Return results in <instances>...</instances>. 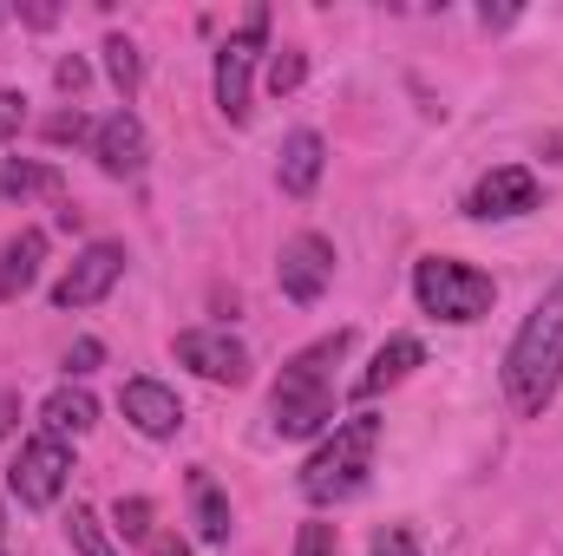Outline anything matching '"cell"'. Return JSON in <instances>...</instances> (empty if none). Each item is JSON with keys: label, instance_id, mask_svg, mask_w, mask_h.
Returning <instances> with one entry per match:
<instances>
[{"label": "cell", "instance_id": "cell-19", "mask_svg": "<svg viewBox=\"0 0 563 556\" xmlns=\"http://www.w3.org/2000/svg\"><path fill=\"white\" fill-rule=\"evenodd\" d=\"M99 53H106V79H112V86H119V99L132 105V99H139V86H144V53L125 40V33H112Z\"/></svg>", "mask_w": 563, "mask_h": 556}, {"label": "cell", "instance_id": "cell-34", "mask_svg": "<svg viewBox=\"0 0 563 556\" xmlns=\"http://www.w3.org/2000/svg\"><path fill=\"white\" fill-rule=\"evenodd\" d=\"M0 20H7V13H0Z\"/></svg>", "mask_w": 563, "mask_h": 556}, {"label": "cell", "instance_id": "cell-18", "mask_svg": "<svg viewBox=\"0 0 563 556\" xmlns=\"http://www.w3.org/2000/svg\"><path fill=\"white\" fill-rule=\"evenodd\" d=\"M40 419H46V432H59V438L73 432V438H79V432H92V425H99V400H92L86 387H59V393H46Z\"/></svg>", "mask_w": 563, "mask_h": 556}, {"label": "cell", "instance_id": "cell-28", "mask_svg": "<svg viewBox=\"0 0 563 556\" xmlns=\"http://www.w3.org/2000/svg\"><path fill=\"white\" fill-rule=\"evenodd\" d=\"M99 360H106V347H99V341H73V347H66V374H92Z\"/></svg>", "mask_w": 563, "mask_h": 556}, {"label": "cell", "instance_id": "cell-23", "mask_svg": "<svg viewBox=\"0 0 563 556\" xmlns=\"http://www.w3.org/2000/svg\"><path fill=\"white\" fill-rule=\"evenodd\" d=\"M46 138L53 144H92V119H86V112H79V105H73V112H59V119H46Z\"/></svg>", "mask_w": 563, "mask_h": 556}, {"label": "cell", "instance_id": "cell-12", "mask_svg": "<svg viewBox=\"0 0 563 556\" xmlns=\"http://www.w3.org/2000/svg\"><path fill=\"white\" fill-rule=\"evenodd\" d=\"M119 407H125V419L139 425L144 438H177V432H184V400H177L164 380H125Z\"/></svg>", "mask_w": 563, "mask_h": 556}, {"label": "cell", "instance_id": "cell-14", "mask_svg": "<svg viewBox=\"0 0 563 556\" xmlns=\"http://www.w3.org/2000/svg\"><path fill=\"white\" fill-rule=\"evenodd\" d=\"M40 263H46V230H20L0 243V301H20L33 281H40Z\"/></svg>", "mask_w": 563, "mask_h": 556}, {"label": "cell", "instance_id": "cell-20", "mask_svg": "<svg viewBox=\"0 0 563 556\" xmlns=\"http://www.w3.org/2000/svg\"><path fill=\"white\" fill-rule=\"evenodd\" d=\"M66 537H73V551H79V556H112V537H106L99 511H86V504H73V511H66Z\"/></svg>", "mask_w": 563, "mask_h": 556}, {"label": "cell", "instance_id": "cell-33", "mask_svg": "<svg viewBox=\"0 0 563 556\" xmlns=\"http://www.w3.org/2000/svg\"><path fill=\"white\" fill-rule=\"evenodd\" d=\"M0 556H7V524H0Z\"/></svg>", "mask_w": 563, "mask_h": 556}, {"label": "cell", "instance_id": "cell-10", "mask_svg": "<svg viewBox=\"0 0 563 556\" xmlns=\"http://www.w3.org/2000/svg\"><path fill=\"white\" fill-rule=\"evenodd\" d=\"M119 276H125V243H86L73 269L53 281V308H92L119 288Z\"/></svg>", "mask_w": 563, "mask_h": 556}, {"label": "cell", "instance_id": "cell-17", "mask_svg": "<svg viewBox=\"0 0 563 556\" xmlns=\"http://www.w3.org/2000/svg\"><path fill=\"white\" fill-rule=\"evenodd\" d=\"M190 518H197L203 544H230V498L210 471H190Z\"/></svg>", "mask_w": 563, "mask_h": 556}, {"label": "cell", "instance_id": "cell-13", "mask_svg": "<svg viewBox=\"0 0 563 556\" xmlns=\"http://www.w3.org/2000/svg\"><path fill=\"white\" fill-rule=\"evenodd\" d=\"M321 170H328V138L321 132H288L282 138V157H276V184H282V197H314V184H321Z\"/></svg>", "mask_w": 563, "mask_h": 556}, {"label": "cell", "instance_id": "cell-1", "mask_svg": "<svg viewBox=\"0 0 563 556\" xmlns=\"http://www.w3.org/2000/svg\"><path fill=\"white\" fill-rule=\"evenodd\" d=\"M563 393V276L538 294L525 327L505 347V400L518 419H544Z\"/></svg>", "mask_w": 563, "mask_h": 556}, {"label": "cell", "instance_id": "cell-24", "mask_svg": "<svg viewBox=\"0 0 563 556\" xmlns=\"http://www.w3.org/2000/svg\"><path fill=\"white\" fill-rule=\"evenodd\" d=\"M374 556H420V537L407 524H380L374 531Z\"/></svg>", "mask_w": 563, "mask_h": 556}, {"label": "cell", "instance_id": "cell-5", "mask_svg": "<svg viewBox=\"0 0 563 556\" xmlns=\"http://www.w3.org/2000/svg\"><path fill=\"white\" fill-rule=\"evenodd\" d=\"M66 478H73V445L59 432H33L7 465V491L20 498V511H53L66 498Z\"/></svg>", "mask_w": 563, "mask_h": 556}, {"label": "cell", "instance_id": "cell-16", "mask_svg": "<svg viewBox=\"0 0 563 556\" xmlns=\"http://www.w3.org/2000/svg\"><path fill=\"white\" fill-rule=\"evenodd\" d=\"M59 190H66L59 164H40V157H7V164H0V197H7V203H26V197H59Z\"/></svg>", "mask_w": 563, "mask_h": 556}, {"label": "cell", "instance_id": "cell-9", "mask_svg": "<svg viewBox=\"0 0 563 556\" xmlns=\"http://www.w3.org/2000/svg\"><path fill=\"white\" fill-rule=\"evenodd\" d=\"M276 281L295 308H314V301L328 294V281H334V243H328L321 230L288 236V243H282V263H276Z\"/></svg>", "mask_w": 563, "mask_h": 556}, {"label": "cell", "instance_id": "cell-32", "mask_svg": "<svg viewBox=\"0 0 563 556\" xmlns=\"http://www.w3.org/2000/svg\"><path fill=\"white\" fill-rule=\"evenodd\" d=\"M544 151H551V157H563V132H558V138H544Z\"/></svg>", "mask_w": 563, "mask_h": 556}, {"label": "cell", "instance_id": "cell-25", "mask_svg": "<svg viewBox=\"0 0 563 556\" xmlns=\"http://www.w3.org/2000/svg\"><path fill=\"white\" fill-rule=\"evenodd\" d=\"M86 79H92V66H86V59H79V53H66V59H59V66H53V86H59V92H73V99H79V92H86Z\"/></svg>", "mask_w": 563, "mask_h": 556}, {"label": "cell", "instance_id": "cell-29", "mask_svg": "<svg viewBox=\"0 0 563 556\" xmlns=\"http://www.w3.org/2000/svg\"><path fill=\"white\" fill-rule=\"evenodd\" d=\"M518 20V7H478V26L485 33H498V26H511Z\"/></svg>", "mask_w": 563, "mask_h": 556}, {"label": "cell", "instance_id": "cell-26", "mask_svg": "<svg viewBox=\"0 0 563 556\" xmlns=\"http://www.w3.org/2000/svg\"><path fill=\"white\" fill-rule=\"evenodd\" d=\"M334 524H301V537H295V556H334Z\"/></svg>", "mask_w": 563, "mask_h": 556}, {"label": "cell", "instance_id": "cell-22", "mask_svg": "<svg viewBox=\"0 0 563 556\" xmlns=\"http://www.w3.org/2000/svg\"><path fill=\"white\" fill-rule=\"evenodd\" d=\"M112 524L125 544H151V498H119L112 504Z\"/></svg>", "mask_w": 563, "mask_h": 556}, {"label": "cell", "instance_id": "cell-8", "mask_svg": "<svg viewBox=\"0 0 563 556\" xmlns=\"http://www.w3.org/2000/svg\"><path fill=\"white\" fill-rule=\"evenodd\" d=\"M170 347H177V360H184L197 380H210V387H243V380H250V347H243L230 327H184Z\"/></svg>", "mask_w": 563, "mask_h": 556}, {"label": "cell", "instance_id": "cell-6", "mask_svg": "<svg viewBox=\"0 0 563 556\" xmlns=\"http://www.w3.org/2000/svg\"><path fill=\"white\" fill-rule=\"evenodd\" d=\"M263 46H269V7H250L243 26L217 46V112L230 125H250V79H256Z\"/></svg>", "mask_w": 563, "mask_h": 556}, {"label": "cell", "instance_id": "cell-4", "mask_svg": "<svg viewBox=\"0 0 563 556\" xmlns=\"http://www.w3.org/2000/svg\"><path fill=\"white\" fill-rule=\"evenodd\" d=\"M413 301H420L432 321H452V327H472L492 314L498 301V281L459 256H420L413 263Z\"/></svg>", "mask_w": 563, "mask_h": 556}, {"label": "cell", "instance_id": "cell-2", "mask_svg": "<svg viewBox=\"0 0 563 556\" xmlns=\"http://www.w3.org/2000/svg\"><path fill=\"white\" fill-rule=\"evenodd\" d=\"M354 354V327L321 334L314 347H301L269 387V425L282 438H328L334 432V367Z\"/></svg>", "mask_w": 563, "mask_h": 556}, {"label": "cell", "instance_id": "cell-3", "mask_svg": "<svg viewBox=\"0 0 563 556\" xmlns=\"http://www.w3.org/2000/svg\"><path fill=\"white\" fill-rule=\"evenodd\" d=\"M374 452H380V419L374 413H354L341 419L301 465V498L308 504H347L361 498L367 471H374Z\"/></svg>", "mask_w": 563, "mask_h": 556}, {"label": "cell", "instance_id": "cell-30", "mask_svg": "<svg viewBox=\"0 0 563 556\" xmlns=\"http://www.w3.org/2000/svg\"><path fill=\"white\" fill-rule=\"evenodd\" d=\"M151 556H190V551H184V537H151Z\"/></svg>", "mask_w": 563, "mask_h": 556}, {"label": "cell", "instance_id": "cell-27", "mask_svg": "<svg viewBox=\"0 0 563 556\" xmlns=\"http://www.w3.org/2000/svg\"><path fill=\"white\" fill-rule=\"evenodd\" d=\"M20 125H26V99L20 92H0V144L20 138Z\"/></svg>", "mask_w": 563, "mask_h": 556}, {"label": "cell", "instance_id": "cell-15", "mask_svg": "<svg viewBox=\"0 0 563 556\" xmlns=\"http://www.w3.org/2000/svg\"><path fill=\"white\" fill-rule=\"evenodd\" d=\"M413 367H426V347L413 341V334H394V341H387V347L374 354V367H367V374L354 380V393H361V400H374V393L400 387V380H407Z\"/></svg>", "mask_w": 563, "mask_h": 556}, {"label": "cell", "instance_id": "cell-21", "mask_svg": "<svg viewBox=\"0 0 563 556\" xmlns=\"http://www.w3.org/2000/svg\"><path fill=\"white\" fill-rule=\"evenodd\" d=\"M301 79H308V53H301V46H276V59H269V92L288 99Z\"/></svg>", "mask_w": 563, "mask_h": 556}, {"label": "cell", "instance_id": "cell-31", "mask_svg": "<svg viewBox=\"0 0 563 556\" xmlns=\"http://www.w3.org/2000/svg\"><path fill=\"white\" fill-rule=\"evenodd\" d=\"M13 413H20V400H13V393H0V438L13 432Z\"/></svg>", "mask_w": 563, "mask_h": 556}, {"label": "cell", "instance_id": "cell-11", "mask_svg": "<svg viewBox=\"0 0 563 556\" xmlns=\"http://www.w3.org/2000/svg\"><path fill=\"white\" fill-rule=\"evenodd\" d=\"M92 157H99L106 177H139L144 164H151V132H144V119L132 105H119L112 119L92 125Z\"/></svg>", "mask_w": 563, "mask_h": 556}, {"label": "cell", "instance_id": "cell-7", "mask_svg": "<svg viewBox=\"0 0 563 556\" xmlns=\"http://www.w3.org/2000/svg\"><path fill=\"white\" fill-rule=\"evenodd\" d=\"M538 210V177L531 164H492L472 190H465V216L472 223H511Z\"/></svg>", "mask_w": 563, "mask_h": 556}]
</instances>
